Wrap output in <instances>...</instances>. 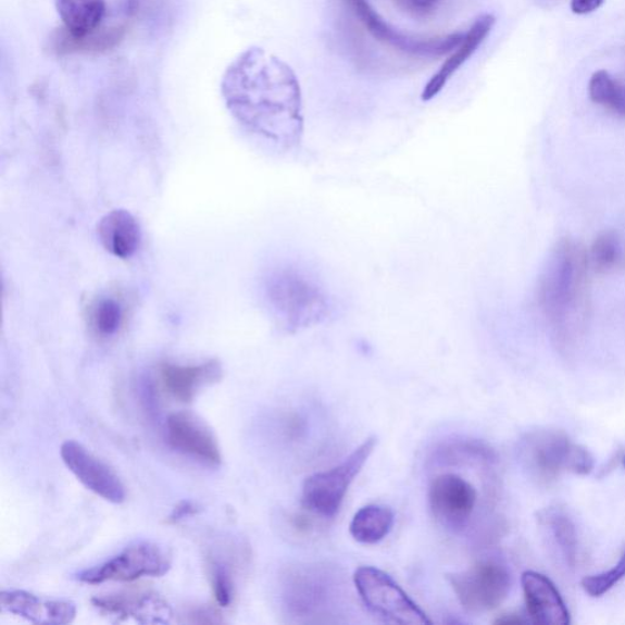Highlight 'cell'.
<instances>
[{"label": "cell", "mask_w": 625, "mask_h": 625, "mask_svg": "<svg viewBox=\"0 0 625 625\" xmlns=\"http://www.w3.org/2000/svg\"><path fill=\"white\" fill-rule=\"evenodd\" d=\"M264 297L277 325L290 334L326 322L333 312V300L323 283L295 264L277 266L265 277Z\"/></svg>", "instance_id": "7a4b0ae2"}, {"label": "cell", "mask_w": 625, "mask_h": 625, "mask_svg": "<svg viewBox=\"0 0 625 625\" xmlns=\"http://www.w3.org/2000/svg\"><path fill=\"white\" fill-rule=\"evenodd\" d=\"M623 464H624V467H625V458L623 459Z\"/></svg>", "instance_id": "d6a6232c"}, {"label": "cell", "mask_w": 625, "mask_h": 625, "mask_svg": "<svg viewBox=\"0 0 625 625\" xmlns=\"http://www.w3.org/2000/svg\"><path fill=\"white\" fill-rule=\"evenodd\" d=\"M211 565L214 598L222 608H229L235 592L230 571L217 561H212Z\"/></svg>", "instance_id": "484cf974"}, {"label": "cell", "mask_w": 625, "mask_h": 625, "mask_svg": "<svg viewBox=\"0 0 625 625\" xmlns=\"http://www.w3.org/2000/svg\"><path fill=\"white\" fill-rule=\"evenodd\" d=\"M360 23L376 39L395 51L421 58H440L450 54L463 38L462 34L436 37H416L399 32L380 16L368 0H349Z\"/></svg>", "instance_id": "52a82bcc"}, {"label": "cell", "mask_w": 625, "mask_h": 625, "mask_svg": "<svg viewBox=\"0 0 625 625\" xmlns=\"http://www.w3.org/2000/svg\"><path fill=\"white\" fill-rule=\"evenodd\" d=\"M171 567V555L157 543L140 542L97 567L78 573L77 580L89 585L130 583L146 577H162Z\"/></svg>", "instance_id": "ba28073f"}, {"label": "cell", "mask_w": 625, "mask_h": 625, "mask_svg": "<svg viewBox=\"0 0 625 625\" xmlns=\"http://www.w3.org/2000/svg\"><path fill=\"white\" fill-rule=\"evenodd\" d=\"M200 512L198 505L191 501H182L180 503L175 505L172 514L168 515L167 523L168 524H176L178 522L184 521L187 517H191V515L197 514Z\"/></svg>", "instance_id": "83f0119b"}, {"label": "cell", "mask_w": 625, "mask_h": 625, "mask_svg": "<svg viewBox=\"0 0 625 625\" xmlns=\"http://www.w3.org/2000/svg\"><path fill=\"white\" fill-rule=\"evenodd\" d=\"M625 578V551L622 554L620 562L608 572L600 574L589 575L582 582V587L585 592L590 595L591 598H600L602 595L608 593L611 589Z\"/></svg>", "instance_id": "cb8c5ba5"}, {"label": "cell", "mask_w": 625, "mask_h": 625, "mask_svg": "<svg viewBox=\"0 0 625 625\" xmlns=\"http://www.w3.org/2000/svg\"><path fill=\"white\" fill-rule=\"evenodd\" d=\"M522 460L535 479L550 483L563 472L579 475L593 470L592 454L559 430H539L527 435L522 443Z\"/></svg>", "instance_id": "3957f363"}, {"label": "cell", "mask_w": 625, "mask_h": 625, "mask_svg": "<svg viewBox=\"0 0 625 625\" xmlns=\"http://www.w3.org/2000/svg\"><path fill=\"white\" fill-rule=\"evenodd\" d=\"M187 623L191 624H217L223 623L222 614L212 609H195L187 614Z\"/></svg>", "instance_id": "4316f807"}, {"label": "cell", "mask_w": 625, "mask_h": 625, "mask_svg": "<svg viewBox=\"0 0 625 625\" xmlns=\"http://www.w3.org/2000/svg\"><path fill=\"white\" fill-rule=\"evenodd\" d=\"M376 445H378V438L371 436L333 470L315 473L307 478L302 488L303 509L322 520L334 518L339 513L350 486L368 462Z\"/></svg>", "instance_id": "277c9868"}, {"label": "cell", "mask_w": 625, "mask_h": 625, "mask_svg": "<svg viewBox=\"0 0 625 625\" xmlns=\"http://www.w3.org/2000/svg\"><path fill=\"white\" fill-rule=\"evenodd\" d=\"M522 588L529 617L539 625H570L571 613L553 582L538 572L522 575Z\"/></svg>", "instance_id": "7c38bea8"}, {"label": "cell", "mask_w": 625, "mask_h": 625, "mask_svg": "<svg viewBox=\"0 0 625 625\" xmlns=\"http://www.w3.org/2000/svg\"><path fill=\"white\" fill-rule=\"evenodd\" d=\"M222 95L235 121L263 140L292 150L304 132L299 78L282 59L248 48L226 68Z\"/></svg>", "instance_id": "6da1fadb"}, {"label": "cell", "mask_w": 625, "mask_h": 625, "mask_svg": "<svg viewBox=\"0 0 625 625\" xmlns=\"http://www.w3.org/2000/svg\"><path fill=\"white\" fill-rule=\"evenodd\" d=\"M222 375V365L217 361L192 365L163 363L159 366V379L163 388L184 403L191 402L198 391L220 380Z\"/></svg>", "instance_id": "2e32d148"}, {"label": "cell", "mask_w": 625, "mask_h": 625, "mask_svg": "<svg viewBox=\"0 0 625 625\" xmlns=\"http://www.w3.org/2000/svg\"><path fill=\"white\" fill-rule=\"evenodd\" d=\"M621 254V246L616 235L604 233L595 240L591 248V260L598 270H609L616 264Z\"/></svg>", "instance_id": "d4e9b609"}, {"label": "cell", "mask_w": 625, "mask_h": 625, "mask_svg": "<svg viewBox=\"0 0 625 625\" xmlns=\"http://www.w3.org/2000/svg\"><path fill=\"white\" fill-rule=\"evenodd\" d=\"M589 96L593 103L625 116V85L618 83L608 72L600 71L591 76Z\"/></svg>", "instance_id": "7402d4cb"}, {"label": "cell", "mask_w": 625, "mask_h": 625, "mask_svg": "<svg viewBox=\"0 0 625 625\" xmlns=\"http://www.w3.org/2000/svg\"><path fill=\"white\" fill-rule=\"evenodd\" d=\"M428 499L434 518L443 528L459 534L470 527L478 503V491L461 474L446 472L430 480Z\"/></svg>", "instance_id": "9c48e42d"}, {"label": "cell", "mask_w": 625, "mask_h": 625, "mask_svg": "<svg viewBox=\"0 0 625 625\" xmlns=\"http://www.w3.org/2000/svg\"><path fill=\"white\" fill-rule=\"evenodd\" d=\"M99 242L108 253L118 260H130L142 242L141 225L135 215L126 210L107 213L97 226Z\"/></svg>", "instance_id": "e0dca14e"}, {"label": "cell", "mask_w": 625, "mask_h": 625, "mask_svg": "<svg viewBox=\"0 0 625 625\" xmlns=\"http://www.w3.org/2000/svg\"><path fill=\"white\" fill-rule=\"evenodd\" d=\"M604 0H571V9L574 14L587 15L598 10Z\"/></svg>", "instance_id": "f546056e"}, {"label": "cell", "mask_w": 625, "mask_h": 625, "mask_svg": "<svg viewBox=\"0 0 625 625\" xmlns=\"http://www.w3.org/2000/svg\"><path fill=\"white\" fill-rule=\"evenodd\" d=\"M353 582L364 607L385 622L400 625L433 624L388 573L364 565L355 571Z\"/></svg>", "instance_id": "5b68a950"}, {"label": "cell", "mask_w": 625, "mask_h": 625, "mask_svg": "<svg viewBox=\"0 0 625 625\" xmlns=\"http://www.w3.org/2000/svg\"><path fill=\"white\" fill-rule=\"evenodd\" d=\"M525 623H528V621L524 620L517 613L503 614V616L495 621V624L499 625H520Z\"/></svg>", "instance_id": "1f68e13d"}, {"label": "cell", "mask_w": 625, "mask_h": 625, "mask_svg": "<svg viewBox=\"0 0 625 625\" xmlns=\"http://www.w3.org/2000/svg\"><path fill=\"white\" fill-rule=\"evenodd\" d=\"M495 24L496 18L491 14H484L475 20L468 33L463 35L461 43L453 49L450 57L446 59L439 68V72L433 75L429 83L425 85L422 92L424 102H429L441 93L442 89L451 82V78L478 51L485 39L492 32Z\"/></svg>", "instance_id": "5bb4252c"}, {"label": "cell", "mask_w": 625, "mask_h": 625, "mask_svg": "<svg viewBox=\"0 0 625 625\" xmlns=\"http://www.w3.org/2000/svg\"><path fill=\"white\" fill-rule=\"evenodd\" d=\"M61 454L66 468L86 489L115 504H121L126 500L125 486L118 475L82 443L64 442Z\"/></svg>", "instance_id": "30bf717a"}, {"label": "cell", "mask_w": 625, "mask_h": 625, "mask_svg": "<svg viewBox=\"0 0 625 625\" xmlns=\"http://www.w3.org/2000/svg\"><path fill=\"white\" fill-rule=\"evenodd\" d=\"M0 604L4 611L37 624H68L76 617V607L73 602L47 601L23 590L2 591Z\"/></svg>", "instance_id": "9a60e30c"}, {"label": "cell", "mask_w": 625, "mask_h": 625, "mask_svg": "<svg viewBox=\"0 0 625 625\" xmlns=\"http://www.w3.org/2000/svg\"><path fill=\"white\" fill-rule=\"evenodd\" d=\"M292 527L300 534H311L313 532V521L307 515L296 514L292 520Z\"/></svg>", "instance_id": "4dcf8cb0"}, {"label": "cell", "mask_w": 625, "mask_h": 625, "mask_svg": "<svg viewBox=\"0 0 625 625\" xmlns=\"http://www.w3.org/2000/svg\"><path fill=\"white\" fill-rule=\"evenodd\" d=\"M126 33L125 25L102 26L92 35L74 38L64 29L53 36V51L58 54L74 52H102L112 49L122 41Z\"/></svg>", "instance_id": "ffe728a7"}, {"label": "cell", "mask_w": 625, "mask_h": 625, "mask_svg": "<svg viewBox=\"0 0 625 625\" xmlns=\"http://www.w3.org/2000/svg\"><path fill=\"white\" fill-rule=\"evenodd\" d=\"M55 9L63 29L74 38H84L103 26L105 0H55Z\"/></svg>", "instance_id": "ac0fdd59"}, {"label": "cell", "mask_w": 625, "mask_h": 625, "mask_svg": "<svg viewBox=\"0 0 625 625\" xmlns=\"http://www.w3.org/2000/svg\"><path fill=\"white\" fill-rule=\"evenodd\" d=\"M448 580L461 607L474 614L501 607L512 588L510 571L496 560L475 562L465 571L450 574Z\"/></svg>", "instance_id": "8992f818"}, {"label": "cell", "mask_w": 625, "mask_h": 625, "mask_svg": "<svg viewBox=\"0 0 625 625\" xmlns=\"http://www.w3.org/2000/svg\"><path fill=\"white\" fill-rule=\"evenodd\" d=\"M93 607L118 620L134 618L138 623H168L173 610L164 599L153 592L109 595L96 598Z\"/></svg>", "instance_id": "4fadbf2b"}, {"label": "cell", "mask_w": 625, "mask_h": 625, "mask_svg": "<svg viewBox=\"0 0 625 625\" xmlns=\"http://www.w3.org/2000/svg\"><path fill=\"white\" fill-rule=\"evenodd\" d=\"M121 303L111 297L98 300L91 311V323L95 330L104 337L113 336L121 329L123 323Z\"/></svg>", "instance_id": "603a6c76"}, {"label": "cell", "mask_w": 625, "mask_h": 625, "mask_svg": "<svg viewBox=\"0 0 625 625\" xmlns=\"http://www.w3.org/2000/svg\"><path fill=\"white\" fill-rule=\"evenodd\" d=\"M393 523L395 514L388 505L368 504L354 514L350 534L357 542L374 545L388 537Z\"/></svg>", "instance_id": "d6986e66"}, {"label": "cell", "mask_w": 625, "mask_h": 625, "mask_svg": "<svg viewBox=\"0 0 625 625\" xmlns=\"http://www.w3.org/2000/svg\"><path fill=\"white\" fill-rule=\"evenodd\" d=\"M167 443L178 452L205 464L220 465L222 452L215 436L190 413H174L166 421Z\"/></svg>", "instance_id": "8fae6325"}, {"label": "cell", "mask_w": 625, "mask_h": 625, "mask_svg": "<svg viewBox=\"0 0 625 625\" xmlns=\"http://www.w3.org/2000/svg\"><path fill=\"white\" fill-rule=\"evenodd\" d=\"M540 520L549 528L565 562L574 567L578 559V535L568 514L559 509H549L542 512Z\"/></svg>", "instance_id": "44dd1931"}, {"label": "cell", "mask_w": 625, "mask_h": 625, "mask_svg": "<svg viewBox=\"0 0 625 625\" xmlns=\"http://www.w3.org/2000/svg\"><path fill=\"white\" fill-rule=\"evenodd\" d=\"M405 8L415 14H428L438 5L440 0H399Z\"/></svg>", "instance_id": "f1b7e54d"}]
</instances>
